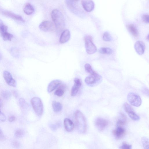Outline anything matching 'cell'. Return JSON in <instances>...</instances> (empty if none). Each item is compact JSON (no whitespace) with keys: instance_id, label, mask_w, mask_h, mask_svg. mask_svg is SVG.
Here are the masks:
<instances>
[{"instance_id":"26","label":"cell","mask_w":149,"mask_h":149,"mask_svg":"<svg viewBox=\"0 0 149 149\" xmlns=\"http://www.w3.org/2000/svg\"><path fill=\"white\" fill-rule=\"evenodd\" d=\"M85 68L86 71L90 75H94L96 73L89 64H86L85 65Z\"/></svg>"},{"instance_id":"15","label":"cell","mask_w":149,"mask_h":149,"mask_svg":"<svg viewBox=\"0 0 149 149\" xmlns=\"http://www.w3.org/2000/svg\"><path fill=\"white\" fill-rule=\"evenodd\" d=\"M125 130L122 126H117V128L113 131L114 137L117 139L122 138L125 134Z\"/></svg>"},{"instance_id":"5","label":"cell","mask_w":149,"mask_h":149,"mask_svg":"<svg viewBox=\"0 0 149 149\" xmlns=\"http://www.w3.org/2000/svg\"><path fill=\"white\" fill-rule=\"evenodd\" d=\"M85 47L87 53L91 55L95 53L97 49L93 42L92 37L90 36H85L84 38Z\"/></svg>"},{"instance_id":"11","label":"cell","mask_w":149,"mask_h":149,"mask_svg":"<svg viewBox=\"0 0 149 149\" xmlns=\"http://www.w3.org/2000/svg\"><path fill=\"white\" fill-rule=\"evenodd\" d=\"M3 77L8 85L13 87H16V82L13 78L11 74L9 72L7 71H4Z\"/></svg>"},{"instance_id":"22","label":"cell","mask_w":149,"mask_h":149,"mask_svg":"<svg viewBox=\"0 0 149 149\" xmlns=\"http://www.w3.org/2000/svg\"><path fill=\"white\" fill-rule=\"evenodd\" d=\"M98 51L101 54L109 55L112 54L113 52L112 50L110 48L105 47L101 48Z\"/></svg>"},{"instance_id":"19","label":"cell","mask_w":149,"mask_h":149,"mask_svg":"<svg viewBox=\"0 0 149 149\" xmlns=\"http://www.w3.org/2000/svg\"><path fill=\"white\" fill-rule=\"evenodd\" d=\"M127 28L129 33L134 37H137L139 36L138 31L135 27L133 24H129L127 25Z\"/></svg>"},{"instance_id":"25","label":"cell","mask_w":149,"mask_h":149,"mask_svg":"<svg viewBox=\"0 0 149 149\" xmlns=\"http://www.w3.org/2000/svg\"><path fill=\"white\" fill-rule=\"evenodd\" d=\"M2 37L3 40L5 41H11L13 37V36L12 34L7 31L2 35Z\"/></svg>"},{"instance_id":"9","label":"cell","mask_w":149,"mask_h":149,"mask_svg":"<svg viewBox=\"0 0 149 149\" xmlns=\"http://www.w3.org/2000/svg\"><path fill=\"white\" fill-rule=\"evenodd\" d=\"M39 28L43 31L48 32L54 31L55 27V25L51 22L45 21L40 24Z\"/></svg>"},{"instance_id":"37","label":"cell","mask_w":149,"mask_h":149,"mask_svg":"<svg viewBox=\"0 0 149 149\" xmlns=\"http://www.w3.org/2000/svg\"><path fill=\"white\" fill-rule=\"evenodd\" d=\"M5 139V136L4 135L2 131V130L0 129V140H3Z\"/></svg>"},{"instance_id":"21","label":"cell","mask_w":149,"mask_h":149,"mask_svg":"<svg viewBox=\"0 0 149 149\" xmlns=\"http://www.w3.org/2000/svg\"><path fill=\"white\" fill-rule=\"evenodd\" d=\"M52 107L54 111L55 112H59L62 109V105L59 102L53 101L52 102Z\"/></svg>"},{"instance_id":"43","label":"cell","mask_w":149,"mask_h":149,"mask_svg":"<svg viewBox=\"0 0 149 149\" xmlns=\"http://www.w3.org/2000/svg\"><path fill=\"white\" fill-rule=\"evenodd\" d=\"M2 58V55L1 53H0V60Z\"/></svg>"},{"instance_id":"23","label":"cell","mask_w":149,"mask_h":149,"mask_svg":"<svg viewBox=\"0 0 149 149\" xmlns=\"http://www.w3.org/2000/svg\"><path fill=\"white\" fill-rule=\"evenodd\" d=\"M120 117L118 120L117 123V126H122L124 125L126 122V118L125 116L123 114H121Z\"/></svg>"},{"instance_id":"42","label":"cell","mask_w":149,"mask_h":149,"mask_svg":"<svg viewBox=\"0 0 149 149\" xmlns=\"http://www.w3.org/2000/svg\"><path fill=\"white\" fill-rule=\"evenodd\" d=\"M2 105V102L1 99H0V107Z\"/></svg>"},{"instance_id":"45","label":"cell","mask_w":149,"mask_h":149,"mask_svg":"<svg viewBox=\"0 0 149 149\" xmlns=\"http://www.w3.org/2000/svg\"><path fill=\"white\" fill-rule=\"evenodd\" d=\"M72 1H79V0H72Z\"/></svg>"},{"instance_id":"29","label":"cell","mask_w":149,"mask_h":149,"mask_svg":"<svg viewBox=\"0 0 149 149\" xmlns=\"http://www.w3.org/2000/svg\"><path fill=\"white\" fill-rule=\"evenodd\" d=\"M64 90L63 88V86H62L58 88L55 91L54 94L55 95L61 97L63 96L64 94Z\"/></svg>"},{"instance_id":"44","label":"cell","mask_w":149,"mask_h":149,"mask_svg":"<svg viewBox=\"0 0 149 149\" xmlns=\"http://www.w3.org/2000/svg\"><path fill=\"white\" fill-rule=\"evenodd\" d=\"M146 39L148 41V40H149V35H148V36H147V38H146Z\"/></svg>"},{"instance_id":"35","label":"cell","mask_w":149,"mask_h":149,"mask_svg":"<svg viewBox=\"0 0 149 149\" xmlns=\"http://www.w3.org/2000/svg\"><path fill=\"white\" fill-rule=\"evenodd\" d=\"M19 103L21 106L23 107L26 106V103L25 100L22 98L20 99Z\"/></svg>"},{"instance_id":"1","label":"cell","mask_w":149,"mask_h":149,"mask_svg":"<svg viewBox=\"0 0 149 149\" xmlns=\"http://www.w3.org/2000/svg\"><path fill=\"white\" fill-rule=\"evenodd\" d=\"M51 17L55 28L58 31H62L65 26V21L62 13L59 10H55L52 12Z\"/></svg>"},{"instance_id":"20","label":"cell","mask_w":149,"mask_h":149,"mask_svg":"<svg viewBox=\"0 0 149 149\" xmlns=\"http://www.w3.org/2000/svg\"><path fill=\"white\" fill-rule=\"evenodd\" d=\"M24 12L27 15L33 14L34 12V9L33 6L30 3L26 4L24 9Z\"/></svg>"},{"instance_id":"17","label":"cell","mask_w":149,"mask_h":149,"mask_svg":"<svg viewBox=\"0 0 149 149\" xmlns=\"http://www.w3.org/2000/svg\"><path fill=\"white\" fill-rule=\"evenodd\" d=\"M61 81L59 80H55L52 81L49 85L47 87V91L51 93L57 89L61 84Z\"/></svg>"},{"instance_id":"14","label":"cell","mask_w":149,"mask_h":149,"mask_svg":"<svg viewBox=\"0 0 149 149\" xmlns=\"http://www.w3.org/2000/svg\"><path fill=\"white\" fill-rule=\"evenodd\" d=\"M134 48L137 53L139 55H141L144 53L145 46L143 42L138 41L135 44Z\"/></svg>"},{"instance_id":"16","label":"cell","mask_w":149,"mask_h":149,"mask_svg":"<svg viewBox=\"0 0 149 149\" xmlns=\"http://www.w3.org/2000/svg\"><path fill=\"white\" fill-rule=\"evenodd\" d=\"M71 33L69 30L68 29L64 30L60 36L59 42L61 44L67 42L70 39Z\"/></svg>"},{"instance_id":"4","label":"cell","mask_w":149,"mask_h":149,"mask_svg":"<svg viewBox=\"0 0 149 149\" xmlns=\"http://www.w3.org/2000/svg\"><path fill=\"white\" fill-rule=\"evenodd\" d=\"M102 80V76L96 73L94 74L90 75L87 77L85 79V82L89 86L93 87L100 84Z\"/></svg>"},{"instance_id":"33","label":"cell","mask_w":149,"mask_h":149,"mask_svg":"<svg viewBox=\"0 0 149 149\" xmlns=\"http://www.w3.org/2000/svg\"><path fill=\"white\" fill-rule=\"evenodd\" d=\"M24 131L21 129L16 131L15 133V136L18 138H20L24 136Z\"/></svg>"},{"instance_id":"2","label":"cell","mask_w":149,"mask_h":149,"mask_svg":"<svg viewBox=\"0 0 149 149\" xmlns=\"http://www.w3.org/2000/svg\"><path fill=\"white\" fill-rule=\"evenodd\" d=\"M75 116L77 130L80 133H85L87 130V125L85 116L79 110L76 112Z\"/></svg>"},{"instance_id":"10","label":"cell","mask_w":149,"mask_h":149,"mask_svg":"<svg viewBox=\"0 0 149 149\" xmlns=\"http://www.w3.org/2000/svg\"><path fill=\"white\" fill-rule=\"evenodd\" d=\"M95 124L98 130L100 131H102L107 127L108 122L105 119L98 117L95 120Z\"/></svg>"},{"instance_id":"30","label":"cell","mask_w":149,"mask_h":149,"mask_svg":"<svg viewBox=\"0 0 149 149\" xmlns=\"http://www.w3.org/2000/svg\"><path fill=\"white\" fill-rule=\"evenodd\" d=\"M11 53L14 57H17L19 55V51L16 48H13L11 50Z\"/></svg>"},{"instance_id":"8","label":"cell","mask_w":149,"mask_h":149,"mask_svg":"<svg viewBox=\"0 0 149 149\" xmlns=\"http://www.w3.org/2000/svg\"><path fill=\"white\" fill-rule=\"evenodd\" d=\"M123 107L125 111L132 120L135 121L139 120V116L136 114L132 107L129 104L125 103L124 104Z\"/></svg>"},{"instance_id":"7","label":"cell","mask_w":149,"mask_h":149,"mask_svg":"<svg viewBox=\"0 0 149 149\" xmlns=\"http://www.w3.org/2000/svg\"><path fill=\"white\" fill-rule=\"evenodd\" d=\"M0 13L5 16L14 20L23 23L25 22V21L21 16L17 15L11 12L0 8Z\"/></svg>"},{"instance_id":"28","label":"cell","mask_w":149,"mask_h":149,"mask_svg":"<svg viewBox=\"0 0 149 149\" xmlns=\"http://www.w3.org/2000/svg\"><path fill=\"white\" fill-rule=\"evenodd\" d=\"M103 39L104 41L110 42L112 40V37L110 34L108 32H106L104 33Z\"/></svg>"},{"instance_id":"6","label":"cell","mask_w":149,"mask_h":149,"mask_svg":"<svg viewBox=\"0 0 149 149\" xmlns=\"http://www.w3.org/2000/svg\"><path fill=\"white\" fill-rule=\"evenodd\" d=\"M127 99L130 103L134 106L138 107L141 104L142 101L140 97L134 93H129L128 94Z\"/></svg>"},{"instance_id":"38","label":"cell","mask_w":149,"mask_h":149,"mask_svg":"<svg viewBox=\"0 0 149 149\" xmlns=\"http://www.w3.org/2000/svg\"><path fill=\"white\" fill-rule=\"evenodd\" d=\"M13 145L15 147H18L19 146L20 144L18 141L15 140L13 142Z\"/></svg>"},{"instance_id":"18","label":"cell","mask_w":149,"mask_h":149,"mask_svg":"<svg viewBox=\"0 0 149 149\" xmlns=\"http://www.w3.org/2000/svg\"><path fill=\"white\" fill-rule=\"evenodd\" d=\"M64 124L65 129L67 131L71 132L74 130V124L70 119L67 118L65 119L64 121Z\"/></svg>"},{"instance_id":"12","label":"cell","mask_w":149,"mask_h":149,"mask_svg":"<svg viewBox=\"0 0 149 149\" xmlns=\"http://www.w3.org/2000/svg\"><path fill=\"white\" fill-rule=\"evenodd\" d=\"M74 81V84L71 91V95L72 96L76 95L82 85V82L80 79L75 78Z\"/></svg>"},{"instance_id":"32","label":"cell","mask_w":149,"mask_h":149,"mask_svg":"<svg viewBox=\"0 0 149 149\" xmlns=\"http://www.w3.org/2000/svg\"><path fill=\"white\" fill-rule=\"evenodd\" d=\"M132 146L131 145L125 142H123L122 145L120 147V149H132Z\"/></svg>"},{"instance_id":"31","label":"cell","mask_w":149,"mask_h":149,"mask_svg":"<svg viewBox=\"0 0 149 149\" xmlns=\"http://www.w3.org/2000/svg\"><path fill=\"white\" fill-rule=\"evenodd\" d=\"M2 96L4 98L8 99L11 96V93L7 91H3L1 93Z\"/></svg>"},{"instance_id":"40","label":"cell","mask_w":149,"mask_h":149,"mask_svg":"<svg viewBox=\"0 0 149 149\" xmlns=\"http://www.w3.org/2000/svg\"><path fill=\"white\" fill-rule=\"evenodd\" d=\"M143 91L144 93L146 94L147 95V94L148 95V89H145L143 90Z\"/></svg>"},{"instance_id":"13","label":"cell","mask_w":149,"mask_h":149,"mask_svg":"<svg viewBox=\"0 0 149 149\" xmlns=\"http://www.w3.org/2000/svg\"><path fill=\"white\" fill-rule=\"evenodd\" d=\"M82 4L85 10L88 12L93 11L94 8V4L92 0H82Z\"/></svg>"},{"instance_id":"41","label":"cell","mask_w":149,"mask_h":149,"mask_svg":"<svg viewBox=\"0 0 149 149\" xmlns=\"http://www.w3.org/2000/svg\"><path fill=\"white\" fill-rule=\"evenodd\" d=\"M13 95H14V96L16 97V98H17V97L18 96V93L16 91H14L13 92Z\"/></svg>"},{"instance_id":"24","label":"cell","mask_w":149,"mask_h":149,"mask_svg":"<svg viewBox=\"0 0 149 149\" xmlns=\"http://www.w3.org/2000/svg\"><path fill=\"white\" fill-rule=\"evenodd\" d=\"M8 27L0 19V37H2V35L5 32L8 31Z\"/></svg>"},{"instance_id":"36","label":"cell","mask_w":149,"mask_h":149,"mask_svg":"<svg viewBox=\"0 0 149 149\" xmlns=\"http://www.w3.org/2000/svg\"><path fill=\"white\" fill-rule=\"evenodd\" d=\"M6 115L1 111H0V120L2 121H6Z\"/></svg>"},{"instance_id":"39","label":"cell","mask_w":149,"mask_h":149,"mask_svg":"<svg viewBox=\"0 0 149 149\" xmlns=\"http://www.w3.org/2000/svg\"><path fill=\"white\" fill-rule=\"evenodd\" d=\"M15 117L14 116H11L9 117V120L10 122H13L15 120Z\"/></svg>"},{"instance_id":"3","label":"cell","mask_w":149,"mask_h":149,"mask_svg":"<svg viewBox=\"0 0 149 149\" xmlns=\"http://www.w3.org/2000/svg\"><path fill=\"white\" fill-rule=\"evenodd\" d=\"M31 102L36 113L38 116H41L44 112V106L41 99L38 97L33 98Z\"/></svg>"},{"instance_id":"34","label":"cell","mask_w":149,"mask_h":149,"mask_svg":"<svg viewBox=\"0 0 149 149\" xmlns=\"http://www.w3.org/2000/svg\"><path fill=\"white\" fill-rule=\"evenodd\" d=\"M148 15H145L143 16L142 19L143 21L146 23L148 24L149 22V17Z\"/></svg>"},{"instance_id":"27","label":"cell","mask_w":149,"mask_h":149,"mask_svg":"<svg viewBox=\"0 0 149 149\" xmlns=\"http://www.w3.org/2000/svg\"><path fill=\"white\" fill-rule=\"evenodd\" d=\"M143 146L145 149L149 148V140L146 137H143L141 139Z\"/></svg>"}]
</instances>
